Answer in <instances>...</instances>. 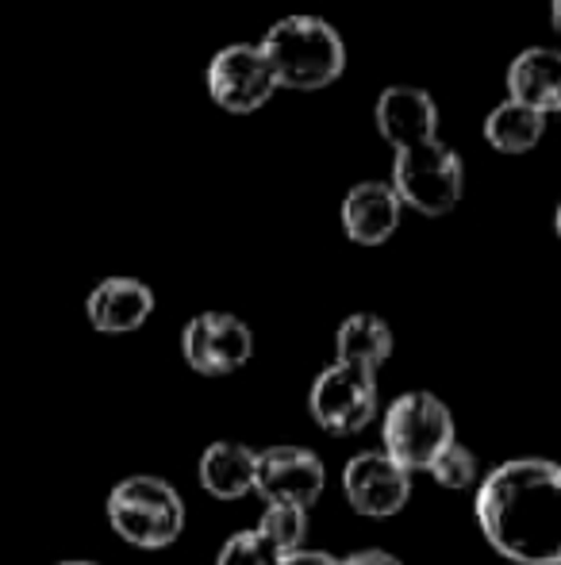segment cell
I'll return each mask as SVG.
<instances>
[{
	"instance_id": "obj_1",
	"label": "cell",
	"mask_w": 561,
	"mask_h": 565,
	"mask_svg": "<svg viewBox=\"0 0 561 565\" xmlns=\"http://www.w3.org/2000/svg\"><path fill=\"white\" fill-rule=\"evenodd\" d=\"M477 523L493 551L516 565H561V466L516 458L477 489Z\"/></svg>"
},
{
	"instance_id": "obj_2",
	"label": "cell",
	"mask_w": 561,
	"mask_h": 565,
	"mask_svg": "<svg viewBox=\"0 0 561 565\" xmlns=\"http://www.w3.org/2000/svg\"><path fill=\"white\" fill-rule=\"evenodd\" d=\"M262 54L270 62L278 89H327L346 66L343 35L320 15H284L262 39Z\"/></svg>"
},
{
	"instance_id": "obj_3",
	"label": "cell",
	"mask_w": 561,
	"mask_h": 565,
	"mask_svg": "<svg viewBox=\"0 0 561 565\" xmlns=\"http://www.w3.org/2000/svg\"><path fill=\"white\" fill-rule=\"evenodd\" d=\"M108 523L123 543L139 551H162L185 531V504L162 477H128L108 497Z\"/></svg>"
},
{
	"instance_id": "obj_4",
	"label": "cell",
	"mask_w": 561,
	"mask_h": 565,
	"mask_svg": "<svg viewBox=\"0 0 561 565\" xmlns=\"http://www.w3.org/2000/svg\"><path fill=\"white\" fill-rule=\"evenodd\" d=\"M392 189L400 204L423 212V216H446L465 189L462 158L446 147L442 139H427L416 147L397 150L392 162Z\"/></svg>"
},
{
	"instance_id": "obj_5",
	"label": "cell",
	"mask_w": 561,
	"mask_h": 565,
	"mask_svg": "<svg viewBox=\"0 0 561 565\" xmlns=\"http://www.w3.org/2000/svg\"><path fill=\"white\" fill-rule=\"evenodd\" d=\"M385 454L400 469H431V461L454 443V416L434 393H404L385 412Z\"/></svg>"
},
{
	"instance_id": "obj_6",
	"label": "cell",
	"mask_w": 561,
	"mask_h": 565,
	"mask_svg": "<svg viewBox=\"0 0 561 565\" xmlns=\"http://www.w3.org/2000/svg\"><path fill=\"white\" fill-rule=\"evenodd\" d=\"M308 408L331 435H358L377 416V373L354 362H335L315 377Z\"/></svg>"
},
{
	"instance_id": "obj_7",
	"label": "cell",
	"mask_w": 561,
	"mask_h": 565,
	"mask_svg": "<svg viewBox=\"0 0 561 565\" xmlns=\"http://www.w3.org/2000/svg\"><path fill=\"white\" fill-rule=\"evenodd\" d=\"M208 93L227 113H258L278 93V77H273L270 62H266L262 46L231 43L212 58Z\"/></svg>"
},
{
	"instance_id": "obj_8",
	"label": "cell",
	"mask_w": 561,
	"mask_h": 565,
	"mask_svg": "<svg viewBox=\"0 0 561 565\" xmlns=\"http://www.w3.org/2000/svg\"><path fill=\"white\" fill-rule=\"evenodd\" d=\"M185 362L204 377H227V373L242 370L255 354V335L250 328L231 312H204L188 320L185 335H181Z\"/></svg>"
},
{
	"instance_id": "obj_9",
	"label": "cell",
	"mask_w": 561,
	"mask_h": 565,
	"mask_svg": "<svg viewBox=\"0 0 561 565\" xmlns=\"http://www.w3.org/2000/svg\"><path fill=\"white\" fill-rule=\"evenodd\" d=\"M343 492L358 515L385 520V515H397L408 504V497H412V473L400 469L385 450H366L346 461Z\"/></svg>"
},
{
	"instance_id": "obj_10",
	"label": "cell",
	"mask_w": 561,
	"mask_h": 565,
	"mask_svg": "<svg viewBox=\"0 0 561 565\" xmlns=\"http://www.w3.org/2000/svg\"><path fill=\"white\" fill-rule=\"evenodd\" d=\"M323 461L304 447H270L258 454V477L255 489L270 500V508H308L323 492Z\"/></svg>"
},
{
	"instance_id": "obj_11",
	"label": "cell",
	"mask_w": 561,
	"mask_h": 565,
	"mask_svg": "<svg viewBox=\"0 0 561 565\" xmlns=\"http://www.w3.org/2000/svg\"><path fill=\"white\" fill-rule=\"evenodd\" d=\"M377 131L397 150L416 147V142L439 139V108L416 85H392L377 97Z\"/></svg>"
},
{
	"instance_id": "obj_12",
	"label": "cell",
	"mask_w": 561,
	"mask_h": 565,
	"mask_svg": "<svg viewBox=\"0 0 561 565\" xmlns=\"http://www.w3.org/2000/svg\"><path fill=\"white\" fill-rule=\"evenodd\" d=\"M85 312H89L93 328L105 331V335H128V331H139L150 320L154 292L136 277H108L89 292Z\"/></svg>"
},
{
	"instance_id": "obj_13",
	"label": "cell",
	"mask_w": 561,
	"mask_h": 565,
	"mask_svg": "<svg viewBox=\"0 0 561 565\" xmlns=\"http://www.w3.org/2000/svg\"><path fill=\"white\" fill-rule=\"evenodd\" d=\"M400 196L381 181H362L343 196V231L362 246H377L400 227Z\"/></svg>"
},
{
	"instance_id": "obj_14",
	"label": "cell",
	"mask_w": 561,
	"mask_h": 565,
	"mask_svg": "<svg viewBox=\"0 0 561 565\" xmlns=\"http://www.w3.org/2000/svg\"><path fill=\"white\" fill-rule=\"evenodd\" d=\"M511 100L535 108V113H561V51L531 46L508 66Z\"/></svg>"
},
{
	"instance_id": "obj_15",
	"label": "cell",
	"mask_w": 561,
	"mask_h": 565,
	"mask_svg": "<svg viewBox=\"0 0 561 565\" xmlns=\"http://www.w3.org/2000/svg\"><path fill=\"white\" fill-rule=\"evenodd\" d=\"M258 454L242 443H212L201 458V484L216 500H239L255 492Z\"/></svg>"
},
{
	"instance_id": "obj_16",
	"label": "cell",
	"mask_w": 561,
	"mask_h": 565,
	"mask_svg": "<svg viewBox=\"0 0 561 565\" xmlns=\"http://www.w3.org/2000/svg\"><path fill=\"white\" fill-rule=\"evenodd\" d=\"M542 131H547V116L535 113V108L519 105V100H504L496 105L485 119V139L500 154H527V150L539 147Z\"/></svg>"
},
{
	"instance_id": "obj_17",
	"label": "cell",
	"mask_w": 561,
	"mask_h": 565,
	"mask_svg": "<svg viewBox=\"0 0 561 565\" xmlns=\"http://www.w3.org/2000/svg\"><path fill=\"white\" fill-rule=\"evenodd\" d=\"M338 347V362H354V365H366V370H381L392 354V331L381 316H369L358 312L350 320H343L335 335Z\"/></svg>"
},
{
	"instance_id": "obj_18",
	"label": "cell",
	"mask_w": 561,
	"mask_h": 565,
	"mask_svg": "<svg viewBox=\"0 0 561 565\" xmlns=\"http://www.w3.org/2000/svg\"><path fill=\"white\" fill-rule=\"evenodd\" d=\"M284 558H289V551H284L278 539H270L262 527H255V531L235 535L231 543L219 551L216 565H281Z\"/></svg>"
},
{
	"instance_id": "obj_19",
	"label": "cell",
	"mask_w": 561,
	"mask_h": 565,
	"mask_svg": "<svg viewBox=\"0 0 561 565\" xmlns=\"http://www.w3.org/2000/svg\"><path fill=\"white\" fill-rule=\"evenodd\" d=\"M431 477L442 489H470V484L477 481V458L465 447H457V443H450V447L431 461Z\"/></svg>"
},
{
	"instance_id": "obj_20",
	"label": "cell",
	"mask_w": 561,
	"mask_h": 565,
	"mask_svg": "<svg viewBox=\"0 0 561 565\" xmlns=\"http://www.w3.org/2000/svg\"><path fill=\"white\" fill-rule=\"evenodd\" d=\"M258 527L270 539H278L289 554L300 551V543H304V512H296V508H266Z\"/></svg>"
},
{
	"instance_id": "obj_21",
	"label": "cell",
	"mask_w": 561,
	"mask_h": 565,
	"mask_svg": "<svg viewBox=\"0 0 561 565\" xmlns=\"http://www.w3.org/2000/svg\"><path fill=\"white\" fill-rule=\"evenodd\" d=\"M281 565H343V562L331 558V554H320V551H292Z\"/></svg>"
},
{
	"instance_id": "obj_22",
	"label": "cell",
	"mask_w": 561,
	"mask_h": 565,
	"mask_svg": "<svg viewBox=\"0 0 561 565\" xmlns=\"http://www.w3.org/2000/svg\"><path fill=\"white\" fill-rule=\"evenodd\" d=\"M343 565H400V562L385 551H362V554H350Z\"/></svg>"
},
{
	"instance_id": "obj_23",
	"label": "cell",
	"mask_w": 561,
	"mask_h": 565,
	"mask_svg": "<svg viewBox=\"0 0 561 565\" xmlns=\"http://www.w3.org/2000/svg\"><path fill=\"white\" fill-rule=\"evenodd\" d=\"M550 15H554V28H558V35H561V0H550Z\"/></svg>"
},
{
	"instance_id": "obj_24",
	"label": "cell",
	"mask_w": 561,
	"mask_h": 565,
	"mask_svg": "<svg viewBox=\"0 0 561 565\" xmlns=\"http://www.w3.org/2000/svg\"><path fill=\"white\" fill-rule=\"evenodd\" d=\"M554 224H558V238H561V204H558V220H554Z\"/></svg>"
},
{
	"instance_id": "obj_25",
	"label": "cell",
	"mask_w": 561,
	"mask_h": 565,
	"mask_svg": "<svg viewBox=\"0 0 561 565\" xmlns=\"http://www.w3.org/2000/svg\"><path fill=\"white\" fill-rule=\"evenodd\" d=\"M62 565H97V562H62Z\"/></svg>"
}]
</instances>
